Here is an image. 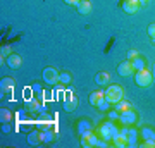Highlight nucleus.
Masks as SVG:
<instances>
[{
  "instance_id": "nucleus-1",
  "label": "nucleus",
  "mask_w": 155,
  "mask_h": 148,
  "mask_svg": "<svg viewBox=\"0 0 155 148\" xmlns=\"http://www.w3.org/2000/svg\"><path fill=\"white\" fill-rule=\"evenodd\" d=\"M119 133H121V129H119V127L114 124V121H110V119H109L107 122H104V124L98 127L100 138H102V140H105V141H109V143L114 141V140L119 136Z\"/></svg>"
},
{
  "instance_id": "nucleus-2",
  "label": "nucleus",
  "mask_w": 155,
  "mask_h": 148,
  "mask_svg": "<svg viewBox=\"0 0 155 148\" xmlns=\"http://www.w3.org/2000/svg\"><path fill=\"white\" fill-rule=\"evenodd\" d=\"M122 97H124V90H122L119 84H112L105 90V100L110 102L112 105H116L117 102H121Z\"/></svg>"
},
{
  "instance_id": "nucleus-3",
  "label": "nucleus",
  "mask_w": 155,
  "mask_h": 148,
  "mask_svg": "<svg viewBox=\"0 0 155 148\" xmlns=\"http://www.w3.org/2000/svg\"><path fill=\"white\" fill-rule=\"evenodd\" d=\"M153 81V76H152V71L148 69H141V71H136V76H134V83L138 84L140 88H147L152 84Z\"/></svg>"
},
{
  "instance_id": "nucleus-4",
  "label": "nucleus",
  "mask_w": 155,
  "mask_h": 148,
  "mask_svg": "<svg viewBox=\"0 0 155 148\" xmlns=\"http://www.w3.org/2000/svg\"><path fill=\"white\" fill-rule=\"evenodd\" d=\"M136 121H138V114L133 109L126 110V112H121V115H119V122L122 126H133V124H136Z\"/></svg>"
},
{
  "instance_id": "nucleus-5",
  "label": "nucleus",
  "mask_w": 155,
  "mask_h": 148,
  "mask_svg": "<svg viewBox=\"0 0 155 148\" xmlns=\"http://www.w3.org/2000/svg\"><path fill=\"white\" fill-rule=\"evenodd\" d=\"M59 72H57V69H54V67H45L43 69V81L47 83V84H57L59 83Z\"/></svg>"
},
{
  "instance_id": "nucleus-6",
  "label": "nucleus",
  "mask_w": 155,
  "mask_h": 148,
  "mask_svg": "<svg viewBox=\"0 0 155 148\" xmlns=\"http://www.w3.org/2000/svg\"><path fill=\"white\" fill-rule=\"evenodd\" d=\"M133 72H134V67H133V64H131V61H127V59L117 66V74H119V76H122V77L131 76Z\"/></svg>"
},
{
  "instance_id": "nucleus-7",
  "label": "nucleus",
  "mask_w": 155,
  "mask_h": 148,
  "mask_svg": "<svg viewBox=\"0 0 155 148\" xmlns=\"http://www.w3.org/2000/svg\"><path fill=\"white\" fill-rule=\"evenodd\" d=\"M122 9L126 14H136L140 9V0H124L122 2Z\"/></svg>"
},
{
  "instance_id": "nucleus-8",
  "label": "nucleus",
  "mask_w": 155,
  "mask_h": 148,
  "mask_svg": "<svg viewBox=\"0 0 155 148\" xmlns=\"http://www.w3.org/2000/svg\"><path fill=\"white\" fill-rule=\"evenodd\" d=\"M21 64H22V59H21L19 54H14V52H12V54L7 57V66L11 67V69H14V71H17V69L21 67Z\"/></svg>"
},
{
  "instance_id": "nucleus-9",
  "label": "nucleus",
  "mask_w": 155,
  "mask_h": 148,
  "mask_svg": "<svg viewBox=\"0 0 155 148\" xmlns=\"http://www.w3.org/2000/svg\"><path fill=\"white\" fill-rule=\"evenodd\" d=\"M78 107V97L74 93H67L66 100H64V110L67 112H72V110Z\"/></svg>"
},
{
  "instance_id": "nucleus-10",
  "label": "nucleus",
  "mask_w": 155,
  "mask_h": 148,
  "mask_svg": "<svg viewBox=\"0 0 155 148\" xmlns=\"http://www.w3.org/2000/svg\"><path fill=\"white\" fill-rule=\"evenodd\" d=\"M90 105H93V107H98L100 104H102V102H104V100H105V91H102V90H100V91H93V93L90 95Z\"/></svg>"
},
{
  "instance_id": "nucleus-11",
  "label": "nucleus",
  "mask_w": 155,
  "mask_h": 148,
  "mask_svg": "<svg viewBox=\"0 0 155 148\" xmlns=\"http://www.w3.org/2000/svg\"><path fill=\"white\" fill-rule=\"evenodd\" d=\"M76 9H78V14H81V16H90V14H91V2H90V0H81L76 5Z\"/></svg>"
},
{
  "instance_id": "nucleus-12",
  "label": "nucleus",
  "mask_w": 155,
  "mask_h": 148,
  "mask_svg": "<svg viewBox=\"0 0 155 148\" xmlns=\"http://www.w3.org/2000/svg\"><path fill=\"white\" fill-rule=\"evenodd\" d=\"M136 145H138V131L127 127V146H136Z\"/></svg>"
},
{
  "instance_id": "nucleus-13",
  "label": "nucleus",
  "mask_w": 155,
  "mask_h": 148,
  "mask_svg": "<svg viewBox=\"0 0 155 148\" xmlns=\"http://www.w3.org/2000/svg\"><path fill=\"white\" fill-rule=\"evenodd\" d=\"M40 141L41 143H52L54 141V131H50L48 129H43V131L40 133Z\"/></svg>"
},
{
  "instance_id": "nucleus-14",
  "label": "nucleus",
  "mask_w": 155,
  "mask_h": 148,
  "mask_svg": "<svg viewBox=\"0 0 155 148\" xmlns=\"http://www.w3.org/2000/svg\"><path fill=\"white\" fill-rule=\"evenodd\" d=\"M109 81H110V77H109V74H107V72H104V71L98 72V74L95 76V83H97L98 86H105Z\"/></svg>"
},
{
  "instance_id": "nucleus-15",
  "label": "nucleus",
  "mask_w": 155,
  "mask_h": 148,
  "mask_svg": "<svg viewBox=\"0 0 155 148\" xmlns=\"http://www.w3.org/2000/svg\"><path fill=\"white\" fill-rule=\"evenodd\" d=\"M86 131H91V122L83 119V121H79V124H78V134L81 136V134H84Z\"/></svg>"
},
{
  "instance_id": "nucleus-16",
  "label": "nucleus",
  "mask_w": 155,
  "mask_h": 148,
  "mask_svg": "<svg viewBox=\"0 0 155 148\" xmlns=\"http://www.w3.org/2000/svg\"><path fill=\"white\" fill-rule=\"evenodd\" d=\"M131 64H133L134 71H141V69H147V62H145V59L141 57V55H138L136 59H133V61H131Z\"/></svg>"
},
{
  "instance_id": "nucleus-17",
  "label": "nucleus",
  "mask_w": 155,
  "mask_h": 148,
  "mask_svg": "<svg viewBox=\"0 0 155 148\" xmlns=\"http://www.w3.org/2000/svg\"><path fill=\"white\" fill-rule=\"evenodd\" d=\"M114 146H117V148L127 146V134H124V133H119V136L114 140Z\"/></svg>"
},
{
  "instance_id": "nucleus-18",
  "label": "nucleus",
  "mask_w": 155,
  "mask_h": 148,
  "mask_svg": "<svg viewBox=\"0 0 155 148\" xmlns=\"http://www.w3.org/2000/svg\"><path fill=\"white\" fill-rule=\"evenodd\" d=\"M114 109H116L117 112H126V110L133 109V107H131V104H129V102H126V100L122 98L121 102H117V104L114 105Z\"/></svg>"
},
{
  "instance_id": "nucleus-19",
  "label": "nucleus",
  "mask_w": 155,
  "mask_h": 148,
  "mask_svg": "<svg viewBox=\"0 0 155 148\" xmlns=\"http://www.w3.org/2000/svg\"><path fill=\"white\" fill-rule=\"evenodd\" d=\"M141 136L143 140H155V131L150 127H141Z\"/></svg>"
},
{
  "instance_id": "nucleus-20",
  "label": "nucleus",
  "mask_w": 155,
  "mask_h": 148,
  "mask_svg": "<svg viewBox=\"0 0 155 148\" xmlns=\"http://www.w3.org/2000/svg\"><path fill=\"white\" fill-rule=\"evenodd\" d=\"M38 107H40V105H38V100H35L33 98V97H31V100H26V109H28V110H31V112H36V110H38Z\"/></svg>"
},
{
  "instance_id": "nucleus-21",
  "label": "nucleus",
  "mask_w": 155,
  "mask_h": 148,
  "mask_svg": "<svg viewBox=\"0 0 155 148\" xmlns=\"http://www.w3.org/2000/svg\"><path fill=\"white\" fill-rule=\"evenodd\" d=\"M28 143L29 145H38V143H41L40 141V133H36V131L29 133L28 134Z\"/></svg>"
},
{
  "instance_id": "nucleus-22",
  "label": "nucleus",
  "mask_w": 155,
  "mask_h": 148,
  "mask_svg": "<svg viewBox=\"0 0 155 148\" xmlns=\"http://www.w3.org/2000/svg\"><path fill=\"white\" fill-rule=\"evenodd\" d=\"M12 86H14V79H12V77H4V79H2V90H4V91L11 90Z\"/></svg>"
},
{
  "instance_id": "nucleus-23",
  "label": "nucleus",
  "mask_w": 155,
  "mask_h": 148,
  "mask_svg": "<svg viewBox=\"0 0 155 148\" xmlns=\"http://www.w3.org/2000/svg\"><path fill=\"white\" fill-rule=\"evenodd\" d=\"M86 134H88V141H90V145L91 146H97L98 145V141H100V138L95 134V133H91V131H86Z\"/></svg>"
},
{
  "instance_id": "nucleus-24",
  "label": "nucleus",
  "mask_w": 155,
  "mask_h": 148,
  "mask_svg": "<svg viewBox=\"0 0 155 148\" xmlns=\"http://www.w3.org/2000/svg\"><path fill=\"white\" fill-rule=\"evenodd\" d=\"M71 81H72V76L69 74V72H61V76H59V83H62V84H69Z\"/></svg>"
},
{
  "instance_id": "nucleus-25",
  "label": "nucleus",
  "mask_w": 155,
  "mask_h": 148,
  "mask_svg": "<svg viewBox=\"0 0 155 148\" xmlns=\"http://www.w3.org/2000/svg\"><path fill=\"white\" fill-rule=\"evenodd\" d=\"M11 112H9V110L7 109H2V112H0V119H2V122H9L11 121Z\"/></svg>"
},
{
  "instance_id": "nucleus-26",
  "label": "nucleus",
  "mask_w": 155,
  "mask_h": 148,
  "mask_svg": "<svg viewBox=\"0 0 155 148\" xmlns=\"http://www.w3.org/2000/svg\"><path fill=\"white\" fill-rule=\"evenodd\" d=\"M147 33H148V36L152 38V43L155 45V22H153V24H150V26L147 28Z\"/></svg>"
},
{
  "instance_id": "nucleus-27",
  "label": "nucleus",
  "mask_w": 155,
  "mask_h": 148,
  "mask_svg": "<svg viewBox=\"0 0 155 148\" xmlns=\"http://www.w3.org/2000/svg\"><path fill=\"white\" fill-rule=\"evenodd\" d=\"M119 115H121V112H117L116 109L109 110V119H110V121H119Z\"/></svg>"
},
{
  "instance_id": "nucleus-28",
  "label": "nucleus",
  "mask_w": 155,
  "mask_h": 148,
  "mask_svg": "<svg viewBox=\"0 0 155 148\" xmlns=\"http://www.w3.org/2000/svg\"><path fill=\"white\" fill-rule=\"evenodd\" d=\"M81 146H83V148H90V146H91L90 141H88V134H86V133L81 134Z\"/></svg>"
},
{
  "instance_id": "nucleus-29",
  "label": "nucleus",
  "mask_w": 155,
  "mask_h": 148,
  "mask_svg": "<svg viewBox=\"0 0 155 148\" xmlns=\"http://www.w3.org/2000/svg\"><path fill=\"white\" fill-rule=\"evenodd\" d=\"M0 54H2V62H4V55H5V57H9V55L12 54V52H11V47H2Z\"/></svg>"
},
{
  "instance_id": "nucleus-30",
  "label": "nucleus",
  "mask_w": 155,
  "mask_h": 148,
  "mask_svg": "<svg viewBox=\"0 0 155 148\" xmlns=\"http://www.w3.org/2000/svg\"><path fill=\"white\" fill-rule=\"evenodd\" d=\"M141 146L143 148H153L155 146V140H145V141L141 143Z\"/></svg>"
},
{
  "instance_id": "nucleus-31",
  "label": "nucleus",
  "mask_w": 155,
  "mask_h": 148,
  "mask_svg": "<svg viewBox=\"0 0 155 148\" xmlns=\"http://www.w3.org/2000/svg\"><path fill=\"white\" fill-rule=\"evenodd\" d=\"M110 105H112L110 102H107V100H104V102H102V104L98 105V109H100V110H109V109H110Z\"/></svg>"
},
{
  "instance_id": "nucleus-32",
  "label": "nucleus",
  "mask_w": 155,
  "mask_h": 148,
  "mask_svg": "<svg viewBox=\"0 0 155 148\" xmlns=\"http://www.w3.org/2000/svg\"><path fill=\"white\" fill-rule=\"evenodd\" d=\"M138 52H136V50H129V52H127V61H133V59H136V57H138Z\"/></svg>"
},
{
  "instance_id": "nucleus-33",
  "label": "nucleus",
  "mask_w": 155,
  "mask_h": 148,
  "mask_svg": "<svg viewBox=\"0 0 155 148\" xmlns=\"http://www.w3.org/2000/svg\"><path fill=\"white\" fill-rule=\"evenodd\" d=\"M64 2H66L67 5H78V4H79L81 0H64Z\"/></svg>"
},
{
  "instance_id": "nucleus-34",
  "label": "nucleus",
  "mask_w": 155,
  "mask_h": 148,
  "mask_svg": "<svg viewBox=\"0 0 155 148\" xmlns=\"http://www.w3.org/2000/svg\"><path fill=\"white\" fill-rule=\"evenodd\" d=\"M33 91L40 93V91H41V86H40V84H33Z\"/></svg>"
},
{
  "instance_id": "nucleus-35",
  "label": "nucleus",
  "mask_w": 155,
  "mask_h": 148,
  "mask_svg": "<svg viewBox=\"0 0 155 148\" xmlns=\"http://www.w3.org/2000/svg\"><path fill=\"white\" fill-rule=\"evenodd\" d=\"M148 2H150V0H140V5H147Z\"/></svg>"
},
{
  "instance_id": "nucleus-36",
  "label": "nucleus",
  "mask_w": 155,
  "mask_h": 148,
  "mask_svg": "<svg viewBox=\"0 0 155 148\" xmlns=\"http://www.w3.org/2000/svg\"><path fill=\"white\" fill-rule=\"evenodd\" d=\"M152 76L155 77V64H153V67H152Z\"/></svg>"
}]
</instances>
